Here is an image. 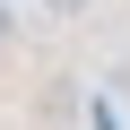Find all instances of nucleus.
I'll return each instance as SVG.
<instances>
[{
  "instance_id": "nucleus-1",
  "label": "nucleus",
  "mask_w": 130,
  "mask_h": 130,
  "mask_svg": "<svg viewBox=\"0 0 130 130\" xmlns=\"http://www.w3.org/2000/svg\"><path fill=\"white\" fill-rule=\"evenodd\" d=\"M43 9H52V18H78V9H87V0H43Z\"/></svg>"
},
{
  "instance_id": "nucleus-2",
  "label": "nucleus",
  "mask_w": 130,
  "mask_h": 130,
  "mask_svg": "<svg viewBox=\"0 0 130 130\" xmlns=\"http://www.w3.org/2000/svg\"><path fill=\"white\" fill-rule=\"evenodd\" d=\"M0 43H9V9H0Z\"/></svg>"
}]
</instances>
